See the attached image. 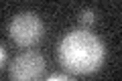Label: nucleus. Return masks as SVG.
I'll use <instances>...</instances> for the list:
<instances>
[{
    "instance_id": "obj_1",
    "label": "nucleus",
    "mask_w": 122,
    "mask_h": 81,
    "mask_svg": "<svg viewBox=\"0 0 122 81\" xmlns=\"http://www.w3.org/2000/svg\"><path fill=\"white\" fill-rule=\"evenodd\" d=\"M59 63L73 75H92L104 65L106 47L102 38L87 29H73L61 38Z\"/></svg>"
},
{
    "instance_id": "obj_2",
    "label": "nucleus",
    "mask_w": 122,
    "mask_h": 81,
    "mask_svg": "<svg viewBox=\"0 0 122 81\" xmlns=\"http://www.w3.org/2000/svg\"><path fill=\"white\" fill-rule=\"evenodd\" d=\"M45 34V24L35 12H18L8 22V37L20 49H33Z\"/></svg>"
},
{
    "instance_id": "obj_3",
    "label": "nucleus",
    "mask_w": 122,
    "mask_h": 81,
    "mask_svg": "<svg viewBox=\"0 0 122 81\" xmlns=\"http://www.w3.org/2000/svg\"><path fill=\"white\" fill-rule=\"evenodd\" d=\"M45 73V57L37 51H25L8 65L10 81H41Z\"/></svg>"
},
{
    "instance_id": "obj_4",
    "label": "nucleus",
    "mask_w": 122,
    "mask_h": 81,
    "mask_svg": "<svg viewBox=\"0 0 122 81\" xmlns=\"http://www.w3.org/2000/svg\"><path fill=\"white\" fill-rule=\"evenodd\" d=\"M79 24H81V29H87V26H92L94 22H96V12L92 8H86V10H81L79 12Z\"/></svg>"
},
{
    "instance_id": "obj_5",
    "label": "nucleus",
    "mask_w": 122,
    "mask_h": 81,
    "mask_svg": "<svg viewBox=\"0 0 122 81\" xmlns=\"http://www.w3.org/2000/svg\"><path fill=\"white\" fill-rule=\"evenodd\" d=\"M45 81H73V79L67 77V75H61V73H53V75H49Z\"/></svg>"
},
{
    "instance_id": "obj_6",
    "label": "nucleus",
    "mask_w": 122,
    "mask_h": 81,
    "mask_svg": "<svg viewBox=\"0 0 122 81\" xmlns=\"http://www.w3.org/2000/svg\"><path fill=\"white\" fill-rule=\"evenodd\" d=\"M4 63H6V49L0 45V67H2Z\"/></svg>"
}]
</instances>
